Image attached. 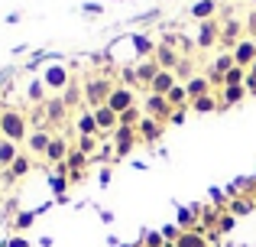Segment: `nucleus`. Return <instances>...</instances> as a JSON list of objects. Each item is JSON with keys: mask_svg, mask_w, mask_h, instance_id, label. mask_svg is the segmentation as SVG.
<instances>
[{"mask_svg": "<svg viewBox=\"0 0 256 247\" xmlns=\"http://www.w3.org/2000/svg\"><path fill=\"white\" fill-rule=\"evenodd\" d=\"M117 247H140V244H117Z\"/></svg>", "mask_w": 256, "mask_h": 247, "instance_id": "obj_44", "label": "nucleus"}, {"mask_svg": "<svg viewBox=\"0 0 256 247\" xmlns=\"http://www.w3.org/2000/svg\"><path fill=\"white\" fill-rule=\"evenodd\" d=\"M253 208V202H246V198H234L230 205H227V211H230L234 218H240V215H246V211Z\"/></svg>", "mask_w": 256, "mask_h": 247, "instance_id": "obj_32", "label": "nucleus"}, {"mask_svg": "<svg viewBox=\"0 0 256 247\" xmlns=\"http://www.w3.org/2000/svg\"><path fill=\"white\" fill-rule=\"evenodd\" d=\"M49 143H52V133L46 130V127H36V130L30 133V140H26V146H30V153H32V156H46Z\"/></svg>", "mask_w": 256, "mask_h": 247, "instance_id": "obj_13", "label": "nucleus"}, {"mask_svg": "<svg viewBox=\"0 0 256 247\" xmlns=\"http://www.w3.org/2000/svg\"><path fill=\"white\" fill-rule=\"evenodd\" d=\"M214 13H218V4H214V0H198V4L192 7V17L201 20V23H204V20H214Z\"/></svg>", "mask_w": 256, "mask_h": 247, "instance_id": "obj_24", "label": "nucleus"}, {"mask_svg": "<svg viewBox=\"0 0 256 247\" xmlns=\"http://www.w3.org/2000/svg\"><path fill=\"white\" fill-rule=\"evenodd\" d=\"M30 169H32V159L26 156V153H20L16 163L6 169V176H10V179H23V176H30Z\"/></svg>", "mask_w": 256, "mask_h": 247, "instance_id": "obj_25", "label": "nucleus"}, {"mask_svg": "<svg viewBox=\"0 0 256 247\" xmlns=\"http://www.w3.org/2000/svg\"><path fill=\"white\" fill-rule=\"evenodd\" d=\"M253 179H256V176H253Z\"/></svg>", "mask_w": 256, "mask_h": 247, "instance_id": "obj_47", "label": "nucleus"}, {"mask_svg": "<svg viewBox=\"0 0 256 247\" xmlns=\"http://www.w3.org/2000/svg\"><path fill=\"white\" fill-rule=\"evenodd\" d=\"M244 98H246V88H244V85L224 88V91H220V108H234V104H240Z\"/></svg>", "mask_w": 256, "mask_h": 247, "instance_id": "obj_23", "label": "nucleus"}, {"mask_svg": "<svg viewBox=\"0 0 256 247\" xmlns=\"http://www.w3.org/2000/svg\"><path fill=\"white\" fill-rule=\"evenodd\" d=\"M49 185H52V192H56V195H65V189H68V176L56 172V176L49 179Z\"/></svg>", "mask_w": 256, "mask_h": 247, "instance_id": "obj_34", "label": "nucleus"}, {"mask_svg": "<svg viewBox=\"0 0 256 247\" xmlns=\"http://www.w3.org/2000/svg\"><path fill=\"white\" fill-rule=\"evenodd\" d=\"M91 163V156L88 153H82L78 146H72L68 150V159H65V166H68V172H84V166Z\"/></svg>", "mask_w": 256, "mask_h": 247, "instance_id": "obj_22", "label": "nucleus"}, {"mask_svg": "<svg viewBox=\"0 0 256 247\" xmlns=\"http://www.w3.org/2000/svg\"><path fill=\"white\" fill-rule=\"evenodd\" d=\"M220 215H224L220 208H204V211H201V224H204V228H218Z\"/></svg>", "mask_w": 256, "mask_h": 247, "instance_id": "obj_31", "label": "nucleus"}, {"mask_svg": "<svg viewBox=\"0 0 256 247\" xmlns=\"http://www.w3.org/2000/svg\"><path fill=\"white\" fill-rule=\"evenodd\" d=\"M94 143H98V137H78V150H82V153H88V156H91Z\"/></svg>", "mask_w": 256, "mask_h": 247, "instance_id": "obj_38", "label": "nucleus"}, {"mask_svg": "<svg viewBox=\"0 0 256 247\" xmlns=\"http://www.w3.org/2000/svg\"><path fill=\"white\" fill-rule=\"evenodd\" d=\"M175 75H182L188 82V78H192V62H188V59H182L178 62V69H175Z\"/></svg>", "mask_w": 256, "mask_h": 247, "instance_id": "obj_39", "label": "nucleus"}, {"mask_svg": "<svg viewBox=\"0 0 256 247\" xmlns=\"http://www.w3.org/2000/svg\"><path fill=\"white\" fill-rule=\"evenodd\" d=\"M42 95H46V85H42V78H39V82L30 85V101H42Z\"/></svg>", "mask_w": 256, "mask_h": 247, "instance_id": "obj_37", "label": "nucleus"}, {"mask_svg": "<svg viewBox=\"0 0 256 247\" xmlns=\"http://www.w3.org/2000/svg\"><path fill=\"white\" fill-rule=\"evenodd\" d=\"M250 72H256V62H253V69H250Z\"/></svg>", "mask_w": 256, "mask_h": 247, "instance_id": "obj_46", "label": "nucleus"}, {"mask_svg": "<svg viewBox=\"0 0 256 247\" xmlns=\"http://www.w3.org/2000/svg\"><path fill=\"white\" fill-rule=\"evenodd\" d=\"M20 156V146L10 143V140H0V169H10Z\"/></svg>", "mask_w": 256, "mask_h": 247, "instance_id": "obj_21", "label": "nucleus"}, {"mask_svg": "<svg viewBox=\"0 0 256 247\" xmlns=\"http://www.w3.org/2000/svg\"><path fill=\"white\" fill-rule=\"evenodd\" d=\"M91 114H94V124H98L100 137H114V130L120 127V114H114L107 104H100V108H91Z\"/></svg>", "mask_w": 256, "mask_h": 247, "instance_id": "obj_7", "label": "nucleus"}, {"mask_svg": "<svg viewBox=\"0 0 256 247\" xmlns=\"http://www.w3.org/2000/svg\"><path fill=\"white\" fill-rule=\"evenodd\" d=\"M107 108H110L114 114H126L130 108H136V91H133L130 85H117V88L110 91V98H107Z\"/></svg>", "mask_w": 256, "mask_h": 247, "instance_id": "obj_4", "label": "nucleus"}, {"mask_svg": "<svg viewBox=\"0 0 256 247\" xmlns=\"http://www.w3.org/2000/svg\"><path fill=\"white\" fill-rule=\"evenodd\" d=\"M166 247H175V244H169V241H166Z\"/></svg>", "mask_w": 256, "mask_h": 247, "instance_id": "obj_45", "label": "nucleus"}, {"mask_svg": "<svg viewBox=\"0 0 256 247\" xmlns=\"http://www.w3.org/2000/svg\"><path fill=\"white\" fill-rule=\"evenodd\" d=\"M152 62H156L162 72H175V69H178V62H182V56L172 49L169 43H159L156 49H152Z\"/></svg>", "mask_w": 256, "mask_h": 247, "instance_id": "obj_10", "label": "nucleus"}, {"mask_svg": "<svg viewBox=\"0 0 256 247\" xmlns=\"http://www.w3.org/2000/svg\"><path fill=\"white\" fill-rule=\"evenodd\" d=\"M246 39V23H240V20H227L224 26H220V46H224L227 52H234V46L244 43Z\"/></svg>", "mask_w": 256, "mask_h": 247, "instance_id": "obj_6", "label": "nucleus"}, {"mask_svg": "<svg viewBox=\"0 0 256 247\" xmlns=\"http://www.w3.org/2000/svg\"><path fill=\"white\" fill-rule=\"evenodd\" d=\"M42 85L46 88H52V91H65L72 85V78H68V69H62V65H52V69H46V75H42Z\"/></svg>", "mask_w": 256, "mask_h": 247, "instance_id": "obj_11", "label": "nucleus"}, {"mask_svg": "<svg viewBox=\"0 0 256 247\" xmlns=\"http://www.w3.org/2000/svg\"><path fill=\"white\" fill-rule=\"evenodd\" d=\"M30 121H26V114L20 108H4V114H0V140H10V143H26L30 140Z\"/></svg>", "mask_w": 256, "mask_h": 247, "instance_id": "obj_1", "label": "nucleus"}, {"mask_svg": "<svg viewBox=\"0 0 256 247\" xmlns=\"http://www.w3.org/2000/svg\"><path fill=\"white\" fill-rule=\"evenodd\" d=\"M136 143H140L136 127H117V130H114V156H117V159L130 156V150Z\"/></svg>", "mask_w": 256, "mask_h": 247, "instance_id": "obj_5", "label": "nucleus"}, {"mask_svg": "<svg viewBox=\"0 0 256 247\" xmlns=\"http://www.w3.org/2000/svg\"><path fill=\"white\" fill-rule=\"evenodd\" d=\"M234 221H237V218L224 208V215H220V221H218V228H214V231H218V234H227V231H234Z\"/></svg>", "mask_w": 256, "mask_h": 247, "instance_id": "obj_35", "label": "nucleus"}, {"mask_svg": "<svg viewBox=\"0 0 256 247\" xmlns=\"http://www.w3.org/2000/svg\"><path fill=\"white\" fill-rule=\"evenodd\" d=\"M175 85H178V78H175V72H162L159 69V75L152 78V85H150V95H169V91L175 88Z\"/></svg>", "mask_w": 256, "mask_h": 247, "instance_id": "obj_16", "label": "nucleus"}, {"mask_svg": "<svg viewBox=\"0 0 256 247\" xmlns=\"http://www.w3.org/2000/svg\"><path fill=\"white\" fill-rule=\"evenodd\" d=\"M82 98H84V88H78V82H72L68 88L62 91V101H65V108H75V104L82 101Z\"/></svg>", "mask_w": 256, "mask_h": 247, "instance_id": "obj_29", "label": "nucleus"}, {"mask_svg": "<svg viewBox=\"0 0 256 247\" xmlns=\"http://www.w3.org/2000/svg\"><path fill=\"white\" fill-rule=\"evenodd\" d=\"M185 117H188V108H178V111L172 114V121H169V124H185Z\"/></svg>", "mask_w": 256, "mask_h": 247, "instance_id": "obj_41", "label": "nucleus"}, {"mask_svg": "<svg viewBox=\"0 0 256 247\" xmlns=\"http://www.w3.org/2000/svg\"><path fill=\"white\" fill-rule=\"evenodd\" d=\"M166 98H169V104H172L175 111H178V108H188V91H185V82H178V85H175V88H172Z\"/></svg>", "mask_w": 256, "mask_h": 247, "instance_id": "obj_28", "label": "nucleus"}, {"mask_svg": "<svg viewBox=\"0 0 256 247\" xmlns=\"http://www.w3.org/2000/svg\"><path fill=\"white\" fill-rule=\"evenodd\" d=\"M220 43V23L218 20H204L198 23V36H194V46L198 49H211V46Z\"/></svg>", "mask_w": 256, "mask_h": 247, "instance_id": "obj_9", "label": "nucleus"}, {"mask_svg": "<svg viewBox=\"0 0 256 247\" xmlns=\"http://www.w3.org/2000/svg\"><path fill=\"white\" fill-rule=\"evenodd\" d=\"M114 88H117V85H114L107 75L94 72V75L84 78V101L91 104V108H100V104H107V98H110Z\"/></svg>", "mask_w": 256, "mask_h": 247, "instance_id": "obj_2", "label": "nucleus"}, {"mask_svg": "<svg viewBox=\"0 0 256 247\" xmlns=\"http://www.w3.org/2000/svg\"><path fill=\"white\" fill-rule=\"evenodd\" d=\"M185 91H188V104L198 101V98L211 95V78H208V75H192L185 82Z\"/></svg>", "mask_w": 256, "mask_h": 247, "instance_id": "obj_12", "label": "nucleus"}, {"mask_svg": "<svg viewBox=\"0 0 256 247\" xmlns=\"http://www.w3.org/2000/svg\"><path fill=\"white\" fill-rule=\"evenodd\" d=\"M68 150H72V146L65 143V137H52L49 150H46V159L58 166V163H65V159H68Z\"/></svg>", "mask_w": 256, "mask_h": 247, "instance_id": "obj_17", "label": "nucleus"}, {"mask_svg": "<svg viewBox=\"0 0 256 247\" xmlns=\"http://www.w3.org/2000/svg\"><path fill=\"white\" fill-rule=\"evenodd\" d=\"M42 114H46V121H49L52 127H58V124H62L65 121V117H68V108H65V101H62V98H52V101H46L42 104Z\"/></svg>", "mask_w": 256, "mask_h": 247, "instance_id": "obj_15", "label": "nucleus"}, {"mask_svg": "<svg viewBox=\"0 0 256 247\" xmlns=\"http://www.w3.org/2000/svg\"><path fill=\"white\" fill-rule=\"evenodd\" d=\"M78 133H82V137H98L100 140V130H98V124H94L91 111H88V114H78Z\"/></svg>", "mask_w": 256, "mask_h": 247, "instance_id": "obj_27", "label": "nucleus"}, {"mask_svg": "<svg viewBox=\"0 0 256 247\" xmlns=\"http://www.w3.org/2000/svg\"><path fill=\"white\" fill-rule=\"evenodd\" d=\"M246 33H250V36L256 39V10L250 13V17H246Z\"/></svg>", "mask_w": 256, "mask_h": 247, "instance_id": "obj_42", "label": "nucleus"}, {"mask_svg": "<svg viewBox=\"0 0 256 247\" xmlns=\"http://www.w3.org/2000/svg\"><path fill=\"white\" fill-rule=\"evenodd\" d=\"M143 114L146 117H152V121H159V124H169L172 121V114H175V108L169 104V98H162V95H150L143 101Z\"/></svg>", "mask_w": 256, "mask_h": 247, "instance_id": "obj_3", "label": "nucleus"}, {"mask_svg": "<svg viewBox=\"0 0 256 247\" xmlns=\"http://www.w3.org/2000/svg\"><path fill=\"white\" fill-rule=\"evenodd\" d=\"M230 56H234V65H240L244 72H250V69H253V62H256V39H253V36H246L244 43L234 46Z\"/></svg>", "mask_w": 256, "mask_h": 247, "instance_id": "obj_8", "label": "nucleus"}, {"mask_svg": "<svg viewBox=\"0 0 256 247\" xmlns=\"http://www.w3.org/2000/svg\"><path fill=\"white\" fill-rule=\"evenodd\" d=\"M246 95H256V72H246V82H244Z\"/></svg>", "mask_w": 256, "mask_h": 247, "instance_id": "obj_40", "label": "nucleus"}, {"mask_svg": "<svg viewBox=\"0 0 256 247\" xmlns=\"http://www.w3.org/2000/svg\"><path fill=\"white\" fill-rule=\"evenodd\" d=\"M175 247H211V244H208V237L201 234V228H198V231H182Z\"/></svg>", "mask_w": 256, "mask_h": 247, "instance_id": "obj_20", "label": "nucleus"}, {"mask_svg": "<svg viewBox=\"0 0 256 247\" xmlns=\"http://www.w3.org/2000/svg\"><path fill=\"white\" fill-rule=\"evenodd\" d=\"M10 247H26V237H13V241H10Z\"/></svg>", "mask_w": 256, "mask_h": 247, "instance_id": "obj_43", "label": "nucleus"}, {"mask_svg": "<svg viewBox=\"0 0 256 247\" xmlns=\"http://www.w3.org/2000/svg\"><path fill=\"white\" fill-rule=\"evenodd\" d=\"M156 75H159V65L152 62V59H146V62L136 69V82H140V85H146V88L152 85V78H156Z\"/></svg>", "mask_w": 256, "mask_h": 247, "instance_id": "obj_26", "label": "nucleus"}, {"mask_svg": "<svg viewBox=\"0 0 256 247\" xmlns=\"http://www.w3.org/2000/svg\"><path fill=\"white\" fill-rule=\"evenodd\" d=\"M162 127H166V124H159V121H152V117H146V114H143V121L136 124V133H140V140H143V143H150V146H152L159 137H162Z\"/></svg>", "mask_w": 256, "mask_h": 247, "instance_id": "obj_14", "label": "nucleus"}, {"mask_svg": "<svg viewBox=\"0 0 256 247\" xmlns=\"http://www.w3.org/2000/svg\"><path fill=\"white\" fill-rule=\"evenodd\" d=\"M244 82H246V72L240 69V65H234V69L224 75V85H220V88H234V85H244Z\"/></svg>", "mask_w": 256, "mask_h": 247, "instance_id": "obj_30", "label": "nucleus"}, {"mask_svg": "<svg viewBox=\"0 0 256 247\" xmlns=\"http://www.w3.org/2000/svg\"><path fill=\"white\" fill-rule=\"evenodd\" d=\"M143 247H166V237H162V231H150V234L143 237Z\"/></svg>", "mask_w": 256, "mask_h": 247, "instance_id": "obj_36", "label": "nucleus"}, {"mask_svg": "<svg viewBox=\"0 0 256 247\" xmlns=\"http://www.w3.org/2000/svg\"><path fill=\"white\" fill-rule=\"evenodd\" d=\"M198 221H201V208H182L178 218H175L178 231H198Z\"/></svg>", "mask_w": 256, "mask_h": 247, "instance_id": "obj_18", "label": "nucleus"}, {"mask_svg": "<svg viewBox=\"0 0 256 247\" xmlns=\"http://www.w3.org/2000/svg\"><path fill=\"white\" fill-rule=\"evenodd\" d=\"M32 221H36V215H32V211H20V215L13 218V228H16V231H26Z\"/></svg>", "mask_w": 256, "mask_h": 247, "instance_id": "obj_33", "label": "nucleus"}, {"mask_svg": "<svg viewBox=\"0 0 256 247\" xmlns=\"http://www.w3.org/2000/svg\"><path fill=\"white\" fill-rule=\"evenodd\" d=\"M188 111H194V114H211V111H220V98L218 95H204V98H198V101L188 104Z\"/></svg>", "mask_w": 256, "mask_h": 247, "instance_id": "obj_19", "label": "nucleus"}]
</instances>
